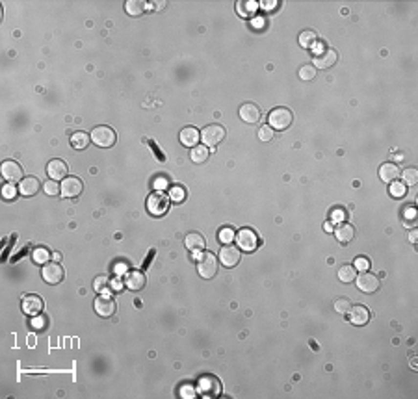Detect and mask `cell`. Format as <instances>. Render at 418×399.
<instances>
[{
  "mask_svg": "<svg viewBox=\"0 0 418 399\" xmlns=\"http://www.w3.org/2000/svg\"><path fill=\"white\" fill-rule=\"evenodd\" d=\"M294 121V115L288 108H275V110L269 111L268 115V125L273 130H285L292 125Z\"/></svg>",
  "mask_w": 418,
  "mask_h": 399,
  "instance_id": "6da1fadb",
  "label": "cell"
},
{
  "mask_svg": "<svg viewBox=\"0 0 418 399\" xmlns=\"http://www.w3.org/2000/svg\"><path fill=\"white\" fill-rule=\"evenodd\" d=\"M115 139H117V136H115L113 128H110V126L101 125V126H95V128L91 130V141L97 147L108 148L115 143Z\"/></svg>",
  "mask_w": 418,
  "mask_h": 399,
  "instance_id": "7a4b0ae2",
  "label": "cell"
},
{
  "mask_svg": "<svg viewBox=\"0 0 418 399\" xmlns=\"http://www.w3.org/2000/svg\"><path fill=\"white\" fill-rule=\"evenodd\" d=\"M169 197H166L164 193H151L147 197V210L151 215H154V217H160V215H164L167 212V208H169Z\"/></svg>",
  "mask_w": 418,
  "mask_h": 399,
  "instance_id": "3957f363",
  "label": "cell"
},
{
  "mask_svg": "<svg viewBox=\"0 0 418 399\" xmlns=\"http://www.w3.org/2000/svg\"><path fill=\"white\" fill-rule=\"evenodd\" d=\"M201 138H203L206 147L214 148L216 145H220L223 139H225V128H223L221 125H208V126H204V130L201 132Z\"/></svg>",
  "mask_w": 418,
  "mask_h": 399,
  "instance_id": "277c9868",
  "label": "cell"
},
{
  "mask_svg": "<svg viewBox=\"0 0 418 399\" xmlns=\"http://www.w3.org/2000/svg\"><path fill=\"white\" fill-rule=\"evenodd\" d=\"M236 243L240 245L242 251H245V252H253V251L259 247V236H257V232L253 231V229H242L238 234H236Z\"/></svg>",
  "mask_w": 418,
  "mask_h": 399,
  "instance_id": "5b68a950",
  "label": "cell"
},
{
  "mask_svg": "<svg viewBox=\"0 0 418 399\" xmlns=\"http://www.w3.org/2000/svg\"><path fill=\"white\" fill-rule=\"evenodd\" d=\"M197 269H199V275L203 278H214L218 275V260L214 256L212 252H204L203 256L199 258V264H197Z\"/></svg>",
  "mask_w": 418,
  "mask_h": 399,
  "instance_id": "8992f818",
  "label": "cell"
},
{
  "mask_svg": "<svg viewBox=\"0 0 418 399\" xmlns=\"http://www.w3.org/2000/svg\"><path fill=\"white\" fill-rule=\"evenodd\" d=\"M41 275H43V280H45L46 284H58V282L64 280L65 271L58 262H46L45 266H43Z\"/></svg>",
  "mask_w": 418,
  "mask_h": 399,
  "instance_id": "52a82bcc",
  "label": "cell"
},
{
  "mask_svg": "<svg viewBox=\"0 0 418 399\" xmlns=\"http://www.w3.org/2000/svg\"><path fill=\"white\" fill-rule=\"evenodd\" d=\"M355 282H357V288L364 294H374L379 288V278L368 271H362L359 277H355Z\"/></svg>",
  "mask_w": 418,
  "mask_h": 399,
  "instance_id": "ba28073f",
  "label": "cell"
},
{
  "mask_svg": "<svg viewBox=\"0 0 418 399\" xmlns=\"http://www.w3.org/2000/svg\"><path fill=\"white\" fill-rule=\"evenodd\" d=\"M84 189V184L80 178H76V176H67L62 180V195L67 197V199H73V197H78V195L82 193Z\"/></svg>",
  "mask_w": 418,
  "mask_h": 399,
  "instance_id": "9c48e42d",
  "label": "cell"
},
{
  "mask_svg": "<svg viewBox=\"0 0 418 399\" xmlns=\"http://www.w3.org/2000/svg\"><path fill=\"white\" fill-rule=\"evenodd\" d=\"M220 260H221V264L225 268H234V266H238V262L242 260L240 249L234 247V245H225V247H221V251H220Z\"/></svg>",
  "mask_w": 418,
  "mask_h": 399,
  "instance_id": "30bf717a",
  "label": "cell"
},
{
  "mask_svg": "<svg viewBox=\"0 0 418 399\" xmlns=\"http://www.w3.org/2000/svg\"><path fill=\"white\" fill-rule=\"evenodd\" d=\"M0 171H2V176H4L8 182H17V180H22V167L19 166L17 162H13V160H6V162H2Z\"/></svg>",
  "mask_w": 418,
  "mask_h": 399,
  "instance_id": "8fae6325",
  "label": "cell"
},
{
  "mask_svg": "<svg viewBox=\"0 0 418 399\" xmlns=\"http://www.w3.org/2000/svg\"><path fill=\"white\" fill-rule=\"evenodd\" d=\"M338 62V54L333 48H327L324 52H318L314 56V69H329Z\"/></svg>",
  "mask_w": 418,
  "mask_h": 399,
  "instance_id": "7c38bea8",
  "label": "cell"
},
{
  "mask_svg": "<svg viewBox=\"0 0 418 399\" xmlns=\"http://www.w3.org/2000/svg\"><path fill=\"white\" fill-rule=\"evenodd\" d=\"M46 173L52 180H62V178H67L69 169H67V164L64 160H50L46 164Z\"/></svg>",
  "mask_w": 418,
  "mask_h": 399,
  "instance_id": "4fadbf2b",
  "label": "cell"
},
{
  "mask_svg": "<svg viewBox=\"0 0 418 399\" xmlns=\"http://www.w3.org/2000/svg\"><path fill=\"white\" fill-rule=\"evenodd\" d=\"M348 314H350V321L353 325H357V327H362V325H366L370 321V310L362 305L352 306Z\"/></svg>",
  "mask_w": 418,
  "mask_h": 399,
  "instance_id": "5bb4252c",
  "label": "cell"
},
{
  "mask_svg": "<svg viewBox=\"0 0 418 399\" xmlns=\"http://www.w3.org/2000/svg\"><path fill=\"white\" fill-rule=\"evenodd\" d=\"M95 312L102 317H110V315L115 314V303H113V299H110L108 295H101L97 297V301H95Z\"/></svg>",
  "mask_w": 418,
  "mask_h": 399,
  "instance_id": "9a60e30c",
  "label": "cell"
},
{
  "mask_svg": "<svg viewBox=\"0 0 418 399\" xmlns=\"http://www.w3.org/2000/svg\"><path fill=\"white\" fill-rule=\"evenodd\" d=\"M238 113H240V119L245 121V123H249V125L251 123H257V121L260 119L259 106H257V104H253V102H245V104H242Z\"/></svg>",
  "mask_w": 418,
  "mask_h": 399,
  "instance_id": "2e32d148",
  "label": "cell"
},
{
  "mask_svg": "<svg viewBox=\"0 0 418 399\" xmlns=\"http://www.w3.org/2000/svg\"><path fill=\"white\" fill-rule=\"evenodd\" d=\"M180 143L184 145V147H190V148H194L195 145H199L197 141H199V138H201V132L195 128V126H184V128L180 130Z\"/></svg>",
  "mask_w": 418,
  "mask_h": 399,
  "instance_id": "e0dca14e",
  "label": "cell"
},
{
  "mask_svg": "<svg viewBox=\"0 0 418 399\" xmlns=\"http://www.w3.org/2000/svg\"><path fill=\"white\" fill-rule=\"evenodd\" d=\"M22 310H24V314L28 315H36L39 314L41 310H43V299L39 295H26L22 299Z\"/></svg>",
  "mask_w": 418,
  "mask_h": 399,
  "instance_id": "ac0fdd59",
  "label": "cell"
},
{
  "mask_svg": "<svg viewBox=\"0 0 418 399\" xmlns=\"http://www.w3.org/2000/svg\"><path fill=\"white\" fill-rule=\"evenodd\" d=\"M398 176H399V169L396 164L387 162V164H383V166L379 167V178L385 184H390V182L398 180Z\"/></svg>",
  "mask_w": 418,
  "mask_h": 399,
  "instance_id": "d6986e66",
  "label": "cell"
},
{
  "mask_svg": "<svg viewBox=\"0 0 418 399\" xmlns=\"http://www.w3.org/2000/svg\"><path fill=\"white\" fill-rule=\"evenodd\" d=\"M39 188H41V184H39V180H37L36 176H26V178L21 180L19 191L22 195H26V197H30V195H36L39 191Z\"/></svg>",
  "mask_w": 418,
  "mask_h": 399,
  "instance_id": "ffe728a7",
  "label": "cell"
},
{
  "mask_svg": "<svg viewBox=\"0 0 418 399\" xmlns=\"http://www.w3.org/2000/svg\"><path fill=\"white\" fill-rule=\"evenodd\" d=\"M145 275L141 271H130L127 275V286L132 290V292H141L145 288Z\"/></svg>",
  "mask_w": 418,
  "mask_h": 399,
  "instance_id": "44dd1931",
  "label": "cell"
},
{
  "mask_svg": "<svg viewBox=\"0 0 418 399\" xmlns=\"http://www.w3.org/2000/svg\"><path fill=\"white\" fill-rule=\"evenodd\" d=\"M333 232H334V236H336V240L340 241V243H350V241L355 238V229H353L352 225H348V223L338 225L336 231H333Z\"/></svg>",
  "mask_w": 418,
  "mask_h": 399,
  "instance_id": "7402d4cb",
  "label": "cell"
},
{
  "mask_svg": "<svg viewBox=\"0 0 418 399\" xmlns=\"http://www.w3.org/2000/svg\"><path fill=\"white\" fill-rule=\"evenodd\" d=\"M184 243L190 251H201V249H204V245H206V241H204V238L199 234V232H192V234H188Z\"/></svg>",
  "mask_w": 418,
  "mask_h": 399,
  "instance_id": "603a6c76",
  "label": "cell"
},
{
  "mask_svg": "<svg viewBox=\"0 0 418 399\" xmlns=\"http://www.w3.org/2000/svg\"><path fill=\"white\" fill-rule=\"evenodd\" d=\"M89 141H91V138H89V134H86V132H74L73 136H71V145H73V148H76V150L88 148Z\"/></svg>",
  "mask_w": 418,
  "mask_h": 399,
  "instance_id": "cb8c5ba5",
  "label": "cell"
},
{
  "mask_svg": "<svg viewBox=\"0 0 418 399\" xmlns=\"http://www.w3.org/2000/svg\"><path fill=\"white\" fill-rule=\"evenodd\" d=\"M208 156H210V152H208L206 145H195L192 148V152H190V158H192L194 164H204L208 160Z\"/></svg>",
  "mask_w": 418,
  "mask_h": 399,
  "instance_id": "d4e9b609",
  "label": "cell"
},
{
  "mask_svg": "<svg viewBox=\"0 0 418 399\" xmlns=\"http://www.w3.org/2000/svg\"><path fill=\"white\" fill-rule=\"evenodd\" d=\"M145 2H141V0H129L127 4H125V9H127V13L129 15H132V17H138V15H141L143 11H145Z\"/></svg>",
  "mask_w": 418,
  "mask_h": 399,
  "instance_id": "484cf974",
  "label": "cell"
},
{
  "mask_svg": "<svg viewBox=\"0 0 418 399\" xmlns=\"http://www.w3.org/2000/svg\"><path fill=\"white\" fill-rule=\"evenodd\" d=\"M357 277V269L353 268V266H342V268L338 269V278L342 280V282H353Z\"/></svg>",
  "mask_w": 418,
  "mask_h": 399,
  "instance_id": "4316f807",
  "label": "cell"
},
{
  "mask_svg": "<svg viewBox=\"0 0 418 399\" xmlns=\"http://www.w3.org/2000/svg\"><path fill=\"white\" fill-rule=\"evenodd\" d=\"M236 9H238L240 15H251V13H255L259 9V4L253 2V0H243V2L236 4Z\"/></svg>",
  "mask_w": 418,
  "mask_h": 399,
  "instance_id": "83f0119b",
  "label": "cell"
},
{
  "mask_svg": "<svg viewBox=\"0 0 418 399\" xmlns=\"http://www.w3.org/2000/svg\"><path fill=\"white\" fill-rule=\"evenodd\" d=\"M186 189L182 186H173L171 189H169V201H173V203H184L186 201Z\"/></svg>",
  "mask_w": 418,
  "mask_h": 399,
  "instance_id": "f1b7e54d",
  "label": "cell"
},
{
  "mask_svg": "<svg viewBox=\"0 0 418 399\" xmlns=\"http://www.w3.org/2000/svg\"><path fill=\"white\" fill-rule=\"evenodd\" d=\"M32 258H34L36 264H46L50 260V252L45 247H36V249L32 251Z\"/></svg>",
  "mask_w": 418,
  "mask_h": 399,
  "instance_id": "f546056e",
  "label": "cell"
},
{
  "mask_svg": "<svg viewBox=\"0 0 418 399\" xmlns=\"http://www.w3.org/2000/svg\"><path fill=\"white\" fill-rule=\"evenodd\" d=\"M314 76H316L314 65H303V67H299V78H301L303 82L314 80Z\"/></svg>",
  "mask_w": 418,
  "mask_h": 399,
  "instance_id": "4dcf8cb0",
  "label": "cell"
},
{
  "mask_svg": "<svg viewBox=\"0 0 418 399\" xmlns=\"http://www.w3.org/2000/svg\"><path fill=\"white\" fill-rule=\"evenodd\" d=\"M110 284H111V280L106 277V275H99V277L93 280V290L99 292V294H102L106 288H110Z\"/></svg>",
  "mask_w": 418,
  "mask_h": 399,
  "instance_id": "1f68e13d",
  "label": "cell"
},
{
  "mask_svg": "<svg viewBox=\"0 0 418 399\" xmlns=\"http://www.w3.org/2000/svg\"><path fill=\"white\" fill-rule=\"evenodd\" d=\"M401 176H403V184H407V186L418 184V171L415 169V167H409V169H405Z\"/></svg>",
  "mask_w": 418,
  "mask_h": 399,
  "instance_id": "d6a6232c",
  "label": "cell"
},
{
  "mask_svg": "<svg viewBox=\"0 0 418 399\" xmlns=\"http://www.w3.org/2000/svg\"><path fill=\"white\" fill-rule=\"evenodd\" d=\"M43 189H45L46 195H50V197H54V195L62 193V184H58V180H46L45 184H43Z\"/></svg>",
  "mask_w": 418,
  "mask_h": 399,
  "instance_id": "836d02e7",
  "label": "cell"
},
{
  "mask_svg": "<svg viewBox=\"0 0 418 399\" xmlns=\"http://www.w3.org/2000/svg\"><path fill=\"white\" fill-rule=\"evenodd\" d=\"M390 195L392 197H405L407 195V186L403 182H390Z\"/></svg>",
  "mask_w": 418,
  "mask_h": 399,
  "instance_id": "e575fe53",
  "label": "cell"
},
{
  "mask_svg": "<svg viewBox=\"0 0 418 399\" xmlns=\"http://www.w3.org/2000/svg\"><path fill=\"white\" fill-rule=\"evenodd\" d=\"M314 43H316V34L314 32H310V30H307V32H303V34L299 36V45L305 46V48L312 46Z\"/></svg>",
  "mask_w": 418,
  "mask_h": 399,
  "instance_id": "d590c367",
  "label": "cell"
},
{
  "mask_svg": "<svg viewBox=\"0 0 418 399\" xmlns=\"http://www.w3.org/2000/svg\"><path fill=\"white\" fill-rule=\"evenodd\" d=\"M218 238H220L221 243H231L232 238H234V231H232L231 227H223L221 231H220V234H218Z\"/></svg>",
  "mask_w": 418,
  "mask_h": 399,
  "instance_id": "8d00e7d4",
  "label": "cell"
},
{
  "mask_svg": "<svg viewBox=\"0 0 418 399\" xmlns=\"http://www.w3.org/2000/svg\"><path fill=\"white\" fill-rule=\"evenodd\" d=\"M259 139L260 141H271L273 139V128L269 125H264L259 128Z\"/></svg>",
  "mask_w": 418,
  "mask_h": 399,
  "instance_id": "74e56055",
  "label": "cell"
},
{
  "mask_svg": "<svg viewBox=\"0 0 418 399\" xmlns=\"http://www.w3.org/2000/svg\"><path fill=\"white\" fill-rule=\"evenodd\" d=\"M2 197H4L6 201H11V199H15V197H17V186L6 184L4 188H2Z\"/></svg>",
  "mask_w": 418,
  "mask_h": 399,
  "instance_id": "f35d334b",
  "label": "cell"
},
{
  "mask_svg": "<svg viewBox=\"0 0 418 399\" xmlns=\"http://www.w3.org/2000/svg\"><path fill=\"white\" fill-rule=\"evenodd\" d=\"M350 308H352V303H350L348 299H338V301L334 303V310H336L338 314H348Z\"/></svg>",
  "mask_w": 418,
  "mask_h": 399,
  "instance_id": "ab89813d",
  "label": "cell"
},
{
  "mask_svg": "<svg viewBox=\"0 0 418 399\" xmlns=\"http://www.w3.org/2000/svg\"><path fill=\"white\" fill-rule=\"evenodd\" d=\"M32 329L34 331H41V329H45V325H46V317H43V315H37V317H34L32 319Z\"/></svg>",
  "mask_w": 418,
  "mask_h": 399,
  "instance_id": "60d3db41",
  "label": "cell"
},
{
  "mask_svg": "<svg viewBox=\"0 0 418 399\" xmlns=\"http://www.w3.org/2000/svg\"><path fill=\"white\" fill-rule=\"evenodd\" d=\"M368 266H370L368 258H364V256H359V258H355V266H353V268L359 269V271H366V269H368Z\"/></svg>",
  "mask_w": 418,
  "mask_h": 399,
  "instance_id": "b9f144b4",
  "label": "cell"
},
{
  "mask_svg": "<svg viewBox=\"0 0 418 399\" xmlns=\"http://www.w3.org/2000/svg\"><path fill=\"white\" fill-rule=\"evenodd\" d=\"M153 186H154L156 189H166V188H167V178H166V176H156V178L153 180Z\"/></svg>",
  "mask_w": 418,
  "mask_h": 399,
  "instance_id": "7bdbcfd3",
  "label": "cell"
},
{
  "mask_svg": "<svg viewBox=\"0 0 418 399\" xmlns=\"http://www.w3.org/2000/svg\"><path fill=\"white\" fill-rule=\"evenodd\" d=\"M260 6H264V9H275L273 6H277V2H262Z\"/></svg>",
  "mask_w": 418,
  "mask_h": 399,
  "instance_id": "ee69618b",
  "label": "cell"
},
{
  "mask_svg": "<svg viewBox=\"0 0 418 399\" xmlns=\"http://www.w3.org/2000/svg\"><path fill=\"white\" fill-rule=\"evenodd\" d=\"M417 236H418V232H417V231H411V234H409V240L415 243V241H417Z\"/></svg>",
  "mask_w": 418,
  "mask_h": 399,
  "instance_id": "f6af8a7d",
  "label": "cell"
},
{
  "mask_svg": "<svg viewBox=\"0 0 418 399\" xmlns=\"http://www.w3.org/2000/svg\"><path fill=\"white\" fill-rule=\"evenodd\" d=\"M324 229H325V232H333V225L327 221V223H324Z\"/></svg>",
  "mask_w": 418,
  "mask_h": 399,
  "instance_id": "bcb514c9",
  "label": "cell"
},
{
  "mask_svg": "<svg viewBox=\"0 0 418 399\" xmlns=\"http://www.w3.org/2000/svg\"><path fill=\"white\" fill-rule=\"evenodd\" d=\"M407 217L409 219H413V217H415V210H413V208H409L407 210Z\"/></svg>",
  "mask_w": 418,
  "mask_h": 399,
  "instance_id": "7dc6e473",
  "label": "cell"
},
{
  "mask_svg": "<svg viewBox=\"0 0 418 399\" xmlns=\"http://www.w3.org/2000/svg\"><path fill=\"white\" fill-rule=\"evenodd\" d=\"M333 217H334V219H342V212H340V210H336Z\"/></svg>",
  "mask_w": 418,
  "mask_h": 399,
  "instance_id": "c3c4849f",
  "label": "cell"
}]
</instances>
